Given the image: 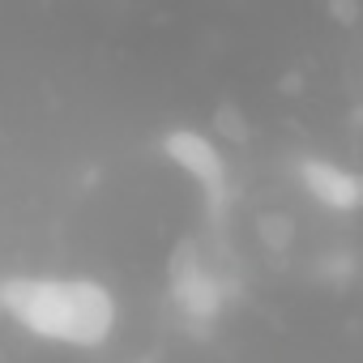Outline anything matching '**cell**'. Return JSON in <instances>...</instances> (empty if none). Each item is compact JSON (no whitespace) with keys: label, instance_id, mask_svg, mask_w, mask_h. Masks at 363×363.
<instances>
[{"label":"cell","instance_id":"2","mask_svg":"<svg viewBox=\"0 0 363 363\" xmlns=\"http://www.w3.org/2000/svg\"><path fill=\"white\" fill-rule=\"evenodd\" d=\"M162 145H167V154L206 189V197L218 201V197L227 193V167H223V154H218V145H214L210 137H201V133H167Z\"/></svg>","mask_w":363,"mask_h":363},{"label":"cell","instance_id":"3","mask_svg":"<svg viewBox=\"0 0 363 363\" xmlns=\"http://www.w3.org/2000/svg\"><path fill=\"white\" fill-rule=\"evenodd\" d=\"M299 175H303L308 193H312L316 201L333 206V210H350V206L359 201V179H354L350 171L333 167V162H303Z\"/></svg>","mask_w":363,"mask_h":363},{"label":"cell","instance_id":"1","mask_svg":"<svg viewBox=\"0 0 363 363\" xmlns=\"http://www.w3.org/2000/svg\"><path fill=\"white\" fill-rule=\"evenodd\" d=\"M0 312L39 342L94 350L116 333L120 308L99 278L18 274L0 282Z\"/></svg>","mask_w":363,"mask_h":363}]
</instances>
